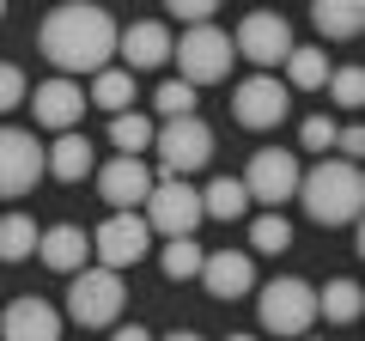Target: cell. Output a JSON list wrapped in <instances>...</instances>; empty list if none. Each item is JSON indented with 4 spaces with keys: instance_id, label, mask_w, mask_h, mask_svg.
I'll return each instance as SVG.
<instances>
[{
    "instance_id": "cell-1",
    "label": "cell",
    "mask_w": 365,
    "mask_h": 341,
    "mask_svg": "<svg viewBox=\"0 0 365 341\" xmlns=\"http://www.w3.org/2000/svg\"><path fill=\"white\" fill-rule=\"evenodd\" d=\"M116 37L122 25L91 6V0H73V6H55L49 19L37 25V49L61 67V79H79V73H104L110 55H116Z\"/></svg>"
},
{
    "instance_id": "cell-2",
    "label": "cell",
    "mask_w": 365,
    "mask_h": 341,
    "mask_svg": "<svg viewBox=\"0 0 365 341\" xmlns=\"http://www.w3.org/2000/svg\"><path fill=\"white\" fill-rule=\"evenodd\" d=\"M292 201H299L304 220H317V225H359L365 177H359V165H347V158H323V165H311L299 177V195Z\"/></svg>"
},
{
    "instance_id": "cell-3",
    "label": "cell",
    "mask_w": 365,
    "mask_h": 341,
    "mask_svg": "<svg viewBox=\"0 0 365 341\" xmlns=\"http://www.w3.org/2000/svg\"><path fill=\"white\" fill-rule=\"evenodd\" d=\"M170 61H177V79L182 86H220L225 73H232V31L220 25H195L182 31V37H170Z\"/></svg>"
},
{
    "instance_id": "cell-4",
    "label": "cell",
    "mask_w": 365,
    "mask_h": 341,
    "mask_svg": "<svg viewBox=\"0 0 365 341\" xmlns=\"http://www.w3.org/2000/svg\"><path fill=\"white\" fill-rule=\"evenodd\" d=\"M256 317H262V329H268V335L304 341V335H311V323H317V287H311V280H299V275L268 280V287H262V299H256Z\"/></svg>"
},
{
    "instance_id": "cell-5",
    "label": "cell",
    "mask_w": 365,
    "mask_h": 341,
    "mask_svg": "<svg viewBox=\"0 0 365 341\" xmlns=\"http://www.w3.org/2000/svg\"><path fill=\"white\" fill-rule=\"evenodd\" d=\"M122 305H128L122 275H110V268H98V263L67 280V317H73L79 329H110L122 317Z\"/></svg>"
},
{
    "instance_id": "cell-6",
    "label": "cell",
    "mask_w": 365,
    "mask_h": 341,
    "mask_svg": "<svg viewBox=\"0 0 365 341\" xmlns=\"http://www.w3.org/2000/svg\"><path fill=\"white\" fill-rule=\"evenodd\" d=\"M299 177H304V165H299V153H287V146H262V153H250V165H244V195L250 201H262V213H280L292 195H299Z\"/></svg>"
},
{
    "instance_id": "cell-7",
    "label": "cell",
    "mask_w": 365,
    "mask_h": 341,
    "mask_svg": "<svg viewBox=\"0 0 365 341\" xmlns=\"http://www.w3.org/2000/svg\"><path fill=\"white\" fill-rule=\"evenodd\" d=\"M140 220H146V232H158L165 244L170 238H195V225L207 220V213H201V189L182 183V177H158L153 195H146V208H140Z\"/></svg>"
},
{
    "instance_id": "cell-8",
    "label": "cell",
    "mask_w": 365,
    "mask_h": 341,
    "mask_svg": "<svg viewBox=\"0 0 365 341\" xmlns=\"http://www.w3.org/2000/svg\"><path fill=\"white\" fill-rule=\"evenodd\" d=\"M153 153H158V177H182L189 183V170H201L213 158V128L201 116H177L153 134Z\"/></svg>"
},
{
    "instance_id": "cell-9",
    "label": "cell",
    "mask_w": 365,
    "mask_h": 341,
    "mask_svg": "<svg viewBox=\"0 0 365 341\" xmlns=\"http://www.w3.org/2000/svg\"><path fill=\"white\" fill-rule=\"evenodd\" d=\"M232 55H244L262 73H274V67H287V55H292V25L280 13H244L237 19V37H232Z\"/></svg>"
},
{
    "instance_id": "cell-10",
    "label": "cell",
    "mask_w": 365,
    "mask_h": 341,
    "mask_svg": "<svg viewBox=\"0 0 365 341\" xmlns=\"http://www.w3.org/2000/svg\"><path fill=\"white\" fill-rule=\"evenodd\" d=\"M146 250H153V232H146L140 213H110V220L91 232V256H98V268H110V275L134 268Z\"/></svg>"
},
{
    "instance_id": "cell-11",
    "label": "cell",
    "mask_w": 365,
    "mask_h": 341,
    "mask_svg": "<svg viewBox=\"0 0 365 341\" xmlns=\"http://www.w3.org/2000/svg\"><path fill=\"white\" fill-rule=\"evenodd\" d=\"M292 110V92L280 86V73H250L244 86L232 92V116L244 122V128H280V116Z\"/></svg>"
},
{
    "instance_id": "cell-12",
    "label": "cell",
    "mask_w": 365,
    "mask_h": 341,
    "mask_svg": "<svg viewBox=\"0 0 365 341\" xmlns=\"http://www.w3.org/2000/svg\"><path fill=\"white\" fill-rule=\"evenodd\" d=\"M43 177V141L31 128H0V201L37 189Z\"/></svg>"
},
{
    "instance_id": "cell-13",
    "label": "cell",
    "mask_w": 365,
    "mask_h": 341,
    "mask_svg": "<svg viewBox=\"0 0 365 341\" xmlns=\"http://www.w3.org/2000/svg\"><path fill=\"white\" fill-rule=\"evenodd\" d=\"M153 165L146 158H110L104 170H98V195L110 201V213H140L146 195H153Z\"/></svg>"
},
{
    "instance_id": "cell-14",
    "label": "cell",
    "mask_w": 365,
    "mask_h": 341,
    "mask_svg": "<svg viewBox=\"0 0 365 341\" xmlns=\"http://www.w3.org/2000/svg\"><path fill=\"white\" fill-rule=\"evenodd\" d=\"M31 110H37V128H49V134H73L79 116H86V86L55 73V79H43V86H37Z\"/></svg>"
},
{
    "instance_id": "cell-15",
    "label": "cell",
    "mask_w": 365,
    "mask_h": 341,
    "mask_svg": "<svg viewBox=\"0 0 365 341\" xmlns=\"http://www.w3.org/2000/svg\"><path fill=\"white\" fill-rule=\"evenodd\" d=\"M195 280L213 299H244V292H256V256L250 250H207V263H201Z\"/></svg>"
},
{
    "instance_id": "cell-16",
    "label": "cell",
    "mask_w": 365,
    "mask_h": 341,
    "mask_svg": "<svg viewBox=\"0 0 365 341\" xmlns=\"http://www.w3.org/2000/svg\"><path fill=\"white\" fill-rule=\"evenodd\" d=\"M0 341H61V311L49 299H13L0 311Z\"/></svg>"
},
{
    "instance_id": "cell-17",
    "label": "cell",
    "mask_w": 365,
    "mask_h": 341,
    "mask_svg": "<svg viewBox=\"0 0 365 341\" xmlns=\"http://www.w3.org/2000/svg\"><path fill=\"white\" fill-rule=\"evenodd\" d=\"M116 55H122V73H153V67H165V61H170V31L158 25V19L122 25Z\"/></svg>"
},
{
    "instance_id": "cell-18",
    "label": "cell",
    "mask_w": 365,
    "mask_h": 341,
    "mask_svg": "<svg viewBox=\"0 0 365 341\" xmlns=\"http://www.w3.org/2000/svg\"><path fill=\"white\" fill-rule=\"evenodd\" d=\"M37 256L55 268V275L73 280L79 268H91V232L86 225H49V232H37Z\"/></svg>"
},
{
    "instance_id": "cell-19",
    "label": "cell",
    "mask_w": 365,
    "mask_h": 341,
    "mask_svg": "<svg viewBox=\"0 0 365 341\" xmlns=\"http://www.w3.org/2000/svg\"><path fill=\"white\" fill-rule=\"evenodd\" d=\"M91 141L86 134H55V146H43V177H55V183H79V177H86L91 170Z\"/></svg>"
},
{
    "instance_id": "cell-20",
    "label": "cell",
    "mask_w": 365,
    "mask_h": 341,
    "mask_svg": "<svg viewBox=\"0 0 365 341\" xmlns=\"http://www.w3.org/2000/svg\"><path fill=\"white\" fill-rule=\"evenodd\" d=\"M311 25L323 31L329 43H347V37H359V31H365V6H359V0H317V6H311Z\"/></svg>"
},
{
    "instance_id": "cell-21",
    "label": "cell",
    "mask_w": 365,
    "mask_h": 341,
    "mask_svg": "<svg viewBox=\"0 0 365 341\" xmlns=\"http://www.w3.org/2000/svg\"><path fill=\"white\" fill-rule=\"evenodd\" d=\"M287 92H323L329 86V55L317 49V43H292L287 55V79H280Z\"/></svg>"
},
{
    "instance_id": "cell-22",
    "label": "cell",
    "mask_w": 365,
    "mask_h": 341,
    "mask_svg": "<svg viewBox=\"0 0 365 341\" xmlns=\"http://www.w3.org/2000/svg\"><path fill=\"white\" fill-rule=\"evenodd\" d=\"M359 311H365V292H359V280H323L317 287V317H329V323H359Z\"/></svg>"
},
{
    "instance_id": "cell-23",
    "label": "cell",
    "mask_w": 365,
    "mask_h": 341,
    "mask_svg": "<svg viewBox=\"0 0 365 341\" xmlns=\"http://www.w3.org/2000/svg\"><path fill=\"white\" fill-rule=\"evenodd\" d=\"M153 134H158V122L140 116V110H122V116H110V146H116V158H140V153H153Z\"/></svg>"
},
{
    "instance_id": "cell-24",
    "label": "cell",
    "mask_w": 365,
    "mask_h": 341,
    "mask_svg": "<svg viewBox=\"0 0 365 341\" xmlns=\"http://www.w3.org/2000/svg\"><path fill=\"white\" fill-rule=\"evenodd\" d=\"M201 213H207V220H250V195H244V183H237V177H213L207 189H201Z\"/></svg>"
},
{
    "instance_id": "cell-25",
    "label": "cell",
    "mask_w": 365,
    "mask_h": 341,
    "mask_svg": "<svg viewBox=\"0 0 365 341\" xmlns=\"http://www.w3.org/2000/svg\"><path fill=\"white\" fill-rule=\"evenodd\" d=\"M86 104L110 110V116L134 110V73H122V67H104V73H91V92H86Z\"/></svg>"
},
{
    "instance_id": "cell-26",
    "label": "cell",
    "mask_w": 365,
    "mask_h": 341,
    "mask_svg": "<svg viewBox=\"0 0 365 341\" xmlns=\"http://www.w3.org/2000/svg\"><path fill=\"white\" fill-rule=\"evenodd\" d=\"M37 256V220L31 213H0V263Z\"/></svg>"
},
{
    "instance_id": "cell-27",
    "label": "cell",
    "mask_w": 365,
    "mask_h": 341,
    "mask_svg": "<svg viewBox=\"0 0 365 341\" xmlns=\"http://www.w3.org/2000/svg\"><path fill=\"white\" fill-rule=\"evenodd\" d=\"M292 250V220L287 213H256L250 220V256H280Z\"/></svg>"
},
{
    "instance_id": "cell-28",
    "label": "cell",
    "mask_w": 365,
    "mask_h": 341,
    "mask_svg": "<svg viewBox=\"0 0 365 341\" xmlns=\"http://www.w3.org/2000/svg\"><path fill=\"white\" fill-rule=\"evenodd\" d=\"M201 263H207V250H201L195 238H170V244L158 250V268H165V280H195Z\"/></svg>"
},
{
    "instance_id": "cell-29",
    "label": "cell",
    "mask_w": 365,
    "mask_h": 341,
    "mask_svg": "<svg viewBox=\"0 0 365 341\" xmlns=\"http://www.w3.org/2000/svg\"><path fill=\"white\" fill-rule=\"evenodd\" d=\"M153 110H158L165 122H177V116H195V86H182V79H158Z\"/></svg>"
},
{
    "instance_id": "cell-30",
    "label": "cell",
    "mask_w": 365,
    "mask_h": 341,
    "mask_svg": "<svg viewBox=\"0 0 365 341\" xmlns=\"http://www.w3.org/2000/svg\"><path fill=\"white\" fill-rule=\"evenodd\" d=\"M329 98H335L341 110H359L365 104V73L359 67H335V73H329Z\"/></svg>"
},
{
    "instance_id": "cell-31",
    "label": "cell",
    "mask_w": 365,
    "mask_h": 341,
    "mask_svg": "<svg viewBox=\"0 0 365 341\" xmlns=\"http://www.w3.org/2000/svg\"><path fill=\"white\" fill-rule=\"evenodd\" d=\"M299 146L304 153H329V146H335V116H304L299 122Z\"/></svg>"
},
{
    "instance_id": "cell-32",
    "label": "cell",
    "mask_w": 365,
    "mask_h": 341,
    "mask_svg": "<svg viewBox=\"0 0 365 341\" xmlns=\"http://www.w3.org/2000/svg\"><path fill=\"white\" fill-rule=\"evenodd\" d=\"M25 73H19V67L13 61H0V116H6V110H19V104H25Z\"/></svg>"
},
{
    "instance_id": "cell-33",
    "label": "cell",
    "mask_w": 365,
    "mask_h": 341,
    "mask_svg": "<svg viewBox=\"0 0 365 341\" xmlns=\"http://www.w3.org/2000/svg\"><path fill=\"white\" fill-rule=\"evenodd\" d=\"M170 19H177L182 31H195V25H213V0H170Z\"/></svg>"
},
{
    "instance_id": "cell-34",
    "label": "cell",
    "mask_w": 365,
    "mask_h": 341,
    "mask_svg": "<svg viewBox=\"0 0 365 341\" xmlns=\"http://www.w3.org/2000/svg\"><path fill=\"white\" fill-rule=\"evenodd\" d=\"M335 146H341V158L347 165H359V153H365V128L353 122V128H335Z\"/></svg>"
},
{
    "instance_id": "cell-35",
    "label": "cell",
    "mask_w": 365,
    "mask_h": 341,
    "mask_svg": "<svg viewBox=\"0 0 365 341\" xmlns=\"http://www.w3.org/2000/svg\"><path fill=\"white\" fill-rule=\"evenodd\" d=\"M110 341H153V335H146L140 323H122V329H116V335H110Z\"/></svg>"
},
{
    "instance_id": "cell-36",
    "label": "cell",
    "mask_w": 365,
    "mask_h": 341,
    "mask_svg": "<svg viewBox=\"0 0 365 341\" xmlns=\"http://www.w3.org/2000/svg\"><path fill=\"white\" fill-rule=\"evenodd\" d=\"M165 341H201V335H195V329H170Z\"/></svg>"
},
{
    "instance_id": "cell-37",
    "label": "cell",
    "mask_w": 365,
    "mask_h": 341,
    "mask_svg": "<svg viewBox=\"0 0 365 341\" xmlns=\"http://www.w3.org/2000/svg\"><path fill=\"white\" fill-rule=\"evenodd\" d=\"M225 341H256V335H225Z\"/></svg>"
},
{
    "instance_id": "cell-38",
    "label": "cell",
    "mask_w": 365,
    "mask_h": 341,
    "mask_svg": "<svg viewBox=\"0 0 365 341\" xmlns=\"http://www.w3.org/2000/svg\"><path fill=\"white\" fill-rule=\"evenodd\" d=\"M304 341H323V335H304Z\"/></svg>"
},
{
    "instance_id": "cell-39",
    "label": "cell",
    "mask_w": 365,
    "mask_h": 341,
    "mask_svg": "<svg viewBox=\"0 0 365 341\" xmlns=\"http://www.w3.org/2000/svg\"><path fill=\"white\" fill-rule=\"evenodd\" d=\"M0 19H6V6H0Z\"/></svg>"
}]
</instances>
